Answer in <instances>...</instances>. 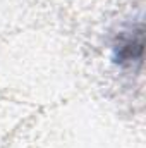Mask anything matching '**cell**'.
<instances>
[{
    "instance_id": "1",
    "label": "cell",
    "mask_w": 146,
    "mask_h": 148,
    "mask_svg": "<svg viewBox=\"0 0 146 148\" xmlns=\"http://www.w3.org/2000/svg\"><path fill=\"white\" fill-rule=\"evenodd\" d=\"M131 45H132V48H134V47H141V36L138 38L136 41H134V40H129V41H127V47H131ZM119 57H120V59H132L134 55H132L131 48H120V50H119Z\"/></svg>"
}]
</instances>
